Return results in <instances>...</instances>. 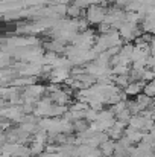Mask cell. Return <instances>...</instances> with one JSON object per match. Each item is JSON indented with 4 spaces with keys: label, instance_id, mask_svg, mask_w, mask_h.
<instances>
[{
    "label": "cell",
    "instance_id": "obj_1",
    "mask_svg": "<svg viewBox=\"0 0 155 157\" xmlns=\"http://www.w3.org/2000/svg\"><path fill=\"white\" fill-rule=\"evenodd\" d=\"M99 147H101V153H102V156L109 157V156H113L114 151H116V140L109 137V139H106L105 142H102Z\"/></svg>",
    "mask_w": 155,
    "mask_h": 157
}]
</instances>
